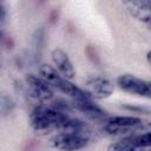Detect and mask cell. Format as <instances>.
I'll return each mask as SVG.
<instances>
[{
  "mask_svg": "<svg viewBox=\"0 0 151 151\" xmlns=\"http://www.w3.org/2000/svg\"><path fill=\"white\" fill-rule=\"evenodd\" d=\"M68 118L67 112L58 110L53 105H39L33 109L29 116L31 125L38 132L59 130Z\"/></svg>",
  "mask_w": 151,
  "mask_h": 151,
  "instance_id": "1",
  "label": "cell"
},
{
  "mask_svg": "<svg viewBox=\"0 0 151 151\" xmlns=\"http://www.w3.org/2000/svg\"><path fill=\"white\" fill-rule=\"evenodd\" d=\"M39 74L55 90L60 91L64 94H67L72 99H84V98H91L88 92L86 90H83L74 84H72L66 77H64L61 73L58 72V70L51 65L41 64L39 66Z\"/></svg>",
  "mask_w": 151,
  "mask_h": 151,
  "instance_id": "2",
  "label": "cell"
},
{
  "mask_svg": "<svg viewBox=\"0 0 151 151\" xmlns=\"http://www.w3.org/2000/svg\"><path fill=\"white\" fill-rule=\"evenodd\" d=\"M90 138L91 132L60 130L51 138V144L60 150H79L88 144Z\"/></svg>",
  "mask_w": 151,
  "mask_h": 151,
  "instance_id": "3",
  "label": "cell"
},
{
  "mask_svg": "<svg viewBox=\"0 0 151 151\" xmlns=\"http://www.w3.org/2000/svg\"><path fill=\"white\" fill-rule=\"evenodd\" d=\"M117 85L120 90L144 97V98H151V81L140 79L132 74H122L117 78Z\"/></svg>",
  "mask_w": 151,
  "mask_h": 151,
  "instance_id": "4",
  "label": "cell"
},
{
  "mask_svg": "<svg viewBox=\"0 0 151 151\" xmlns=\"http://www.w3.org/2000/svg\"><path fill=\"white\" fill-rule=\"evenodd\" d=\"M142 119L133 116H116L106 119L104 130L110 134L126 133L142 125Z\"/></svg>",
  "mask_w": 151,
  "mask_h": 151,
  "instance_id": "5",
  "label": "cell"
},
{
  "mask_svg": "<svg viewBox=\"0 0 151 151\" xmlns=\"http://www.w3.org/2000/svg\"><path fill=\"white\" fill-rule=\"evenodd\" d=\"M25 81L29 94L39 101H47L53 98V87L41 76L38 77L34 74H27Z\"/></svg>",
  "mask_w": 151,
  "mask_h": 151,
  "instance_id": "6",
  "label": "cell"
},
{
  "mask_svg": "<svg viewBox=\"0 0 151 151\" xmlns=\"http://www.w3.org/2000/svg\"><path fill=\"white\" fill-rule=\"evenodd\" d=\"M85 87L91 98L96 99L110 97L114 88L112 81L104 77H90L85 83Z\"/></svg>",
  "mask_w": 151,
  "mask_h": 151,
  "instance_id": "7",
  "label": "cell"
},
{
  "mask_svg": "<svg viewBox=\"0 0 151 151\" xmlns=\"http://www.w3.org/2000/svg\"><path fill=\"white\" fill-rule=\"evenodd\" d=\"M126 11L151 29V4L149 0H124Z\"/></svg>",
  "mask_w": 151,
  "mask_h": 151,
  "instance_id": "8",
  "label": "cell"
},
{
  "mask_svg": "<svg viewBox=\"0 0 151 151\" xmlns=\"http://www.w3.org/2000/svg\"><path fill=\"white\" fill-rule=\"evenodd\" d=\"M52 61L54 64V67L58 70L59 73H61L64 77L72 79L76 76V71L73 67V64L71 59L68 58L67 53L61 48H54L51 53Z\"/></svg>",
  "mask_w": 151,
  "mask_h": 151,
  "instance_id": "9",
  "label": "cell"
},
{
  "mask_svg": "<svg viewBox=\"0 0 151 151\" xmlns=\"http://www.w3.org/2000/svg\"><path fill=\"white\" fill-rule=\"evenodd\" d=\"M72 109H76L77 111L83 112L87 117L92 119H101L105 117L106 112L99 107L97 104H94L91 98H84V99H72L71 101Z\"/></svg>",
  "mask_w": 151,
  "mask_h": 151,
  "instance_id": "10",
  "label": "cell"
},
{
  "mask_svg": "<svg viewBox=\"0 0 151 151\" xmlns=\"http://www.w3.org/2000/svg\"><path fill=\"white\" fill-rule=\"evenodd\" d=\"M44 45H45V29L39 27L34 31L32 35V57L34 64H37L40 60Z\"/></svg>",
  "mask_w": 151,
  "mask_h": 151,
  "instance_id": "11",
  "label": "cell"
},
{
  "mask_svg": "<svg viewBox=\"0 0 151 151\" xmlns=\"http://www.w3.org/2000/svg\"><path fill=\"white\" fill-rule=\"evenodd\" d=\"M125 139L133 146V149L149 147L151 146V130L140 134H132V136L125 137Z\"/></svg>",
  "mask_w": 151,
  "mask_h": 151,
  "instance_id": "12",
  "label": "cell"
},
{
  "mask_svg": "<svg viewBox=\"0 0 151 151\" xmlns=\"http://www.w3.org/2000/svg\"><path fill=\"white\" fill-rule=\"evenodd\" d=\"M13 107H14V103L12 101V99L9 97H7L6 94H2V97H1V105H0L2 116L8 114L13 110Z\"/></svg>",
  "mask_w": 151,
  "mask_h": 151,
  "instance_id": "13",
  "label": "cell"
},
{
  "mask_svg": "<svg viewBox=\"0 0 151 151\" xmlns=\"http://www.w3.org/2000/svg\"><path fill=\"white\" fill-rule=\"evenodd\" d=\"M85 53H86L87 58H88L93 64H96V65H99V64H100L99 54H98L97 50H96L93 46H91V45L86 46V48H85Z\"/></svg>",
  "mask_w": 151,
  "mask_h": 151,
  "instance_id": "14",
  "label": "cell"
},
{
  "mask_svg": "<svg viewBox=\"0 0 151 151\" xmlns=\"http://www.w3.org/2000/svg\"><path fill=\"white\" fill-rule=\"evenodd\" d=\"M1 44L6 50H12L14 47V40L12 37H5L4 32H1Z\"/></svg>",
  "mask_w": 151,
  "mask_h": 151,
  "instance_id": "15",
  "label": "cell"
},
{
  "mask_svg": "<svg viewBox=\"0 0 151 151\" xmlns=\"http://www.w3.org/2000/svg\"><path fill=\"white\" fill-rule=\"evenodd\" d=\"M58 18H59V12L57 9H53L51 13H50V17H48V22L51 25H54L57 21H58Z\"/></svg>",
  "mask_w": 151,
  "mask_h": 151,
  "instance_id": "16",
  "label": "cell"
},
{
  "mask_svg": "<svg viewBox=\"0 0 151 151\" xmlns=\"http://www.w3.org/2000/svg\"><path fill=\"white\" fill-rule=\"evenodd\" d=\"M6 18H7V11H6V7H5L4 5H1V18H0L1 28L5 26V22H6Z\"/></svg>",
  "mask_w": 151,
  "mask_h": 151,
  "instance_id": "17",
  "label": "cell"
},
{
  "mask_svg": "<svg viewBox=\"0 0 151 151\" xmlns=\"http://www.w3.org/2000/svg\"><path fill=\"white\" fill-rule=\"evenodd\" d=\"M125 109L127 110H131V111H138V112H144L145 110L144 109H140V107H134V106H130V105H126Z\"/></svg>",
  "mask_w": 151,
  "mask_h": 151,
  "instance_id": "18",
  "label": "cell"
},
{
  "mask_svg": "<svg viewBox=\"0 0 151 151\" xmlns=\"http://www.w3.org/2000/svg\"><path fill=\"white\" fill-rule=\"evenodd\" d=\"M146 60H147V63L151 65V50L146 53Z\"/></svg>",
  "mask_w": 151,
  "mask_h": 151,
  "instance_id": "19",
  "label": "cell"
},
{
  "mask_svg": "<svg viewBox=\"0 0 151 151\" xmlns=\"http://www.w3.org/2000/svg\"><path fill=\"white\" fill-rule=\"evenodd\" d=\"M45 1H46V0H38V2H39V4H44Z\"/></svg>",
  "mask_w": 151,
  "mask_h": 151,
  "instance_id": "20",
  "label": "cell"
},
{
  "mask_svg": "<svg viewBox=\"0 0 151 151\" xmlns=\"http://www.w3.org/2000/svg\"><path fill=\"white\" fill-rule=\"evenodd\" d=\"M149 127H150V130H151V125H149Z\"/></svg>",
  "mask_w": 151,
  "mask_h": 151,
  "instance_id": "21",
  "label": "cell"
}]
</instances>
